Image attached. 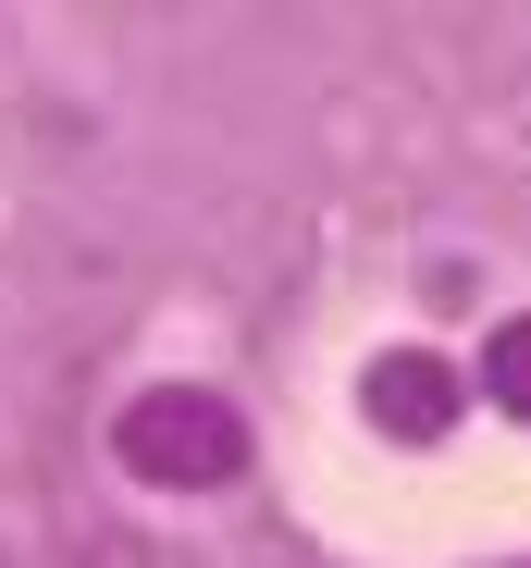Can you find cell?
<instances>
[{
  "label": "cell",
  "instance_id": "6da1fadb",
  "mask_svg": "<svg viewBox=\"0 0 531 568\" xmlns=\"http://www.w3.org/2000/svg\"><path fill=\"white\" fill-rule=\"evenodd\" d=\"M112 457L136 469V483H161V495H211V483L247 469V420L223 396H198V384H149L112 420Z\"/></svg>",
  "mask_w": 531,
  "mask_h": 568
},
{
  "label": "cell",
  "instance_id": "3957f363",
  "mask_svg": "<svg viewBox=\"0 0 531 568\" xmlns=\"http://www.w3.org/2000/svg\"><path fill=\"white\" fill-rule=\"evenodd\" d=\"M482 384H494V408H507V420H531V322H494Z\"/></svg>",
  "mask_w": 531,
  "mask_h": 568
},
{
  "label": "cell",
  "instance_id": "7a4b0ae2",
  "mask_svg": "<svg viewBox=\"0 0 531 568\" xmlns=\"http://www.w3.org/2000/svg\"><path fill=\"white\" fill-rule=\"evenodd\" d=\"M359 396H371V420H384V433L432 445V433L458 420V371L432 358V346H396V358H371V384H359Z\"/></svg>",
  "mask_w": 531,
  "mask_h": 568
}]
</instances>
